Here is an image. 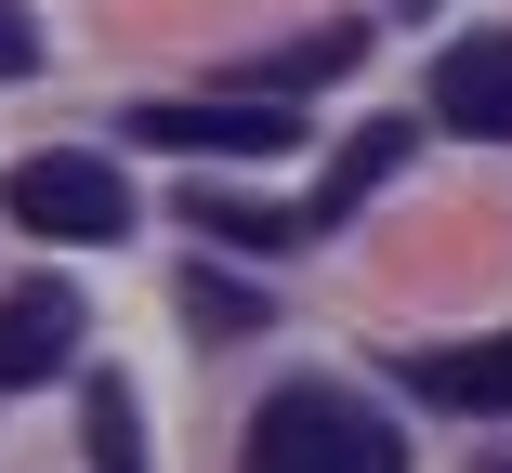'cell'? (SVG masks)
I'll list each match as a JSON object with an SVG mask.
<instances>
[{"instance_id":"5","label":"cell","mask_w":512,"mask_h":473,"mask_svg":"<svg viewBox=\"0 0 512 473\" xmlns=\"http://www.w3.org/2000/svg\"><path fill=\"white\" fill-rule=\"evenodd\" d=\"M79 355V290L66 276H14V303H0V382H53V368Z\"/></svg>"},{"instance_id":"3","label":"cell","mask_w":512,"mask_h":473,"mask_svg":"<svg viewBox=\"0 0 512 473\" xmlns=\"http://www.w3.org/2000/svg\"><path fill=\"white\" fill-rule=\"evenodd\" d=\"M132 132H145V145H171V158H276L302 119H289V106H263V92H224V106H145Z\"/></svg>"},{"instance_id":"1","label":"cell","mask_w":512,"mask_h":473,"mask_svg":"<svg viewBox=\"0 0 512 473\" xmlns=\"http://www.w3.org/2000/svg\"><path fill=\"white\" fill-rule=\"evenodd\" d=\"M250 473H407V447H394V421H368L355 395L289 382V395H263V421H250Z\"/></svg>"},{"instance_id":"9","label":"cell","mask_w":512,"mask_h":473,"mask_svg":"<svg viewBox=\"0 0 512 473\" xmlns=\"http://www.w3.org/2000/svg\"><path fill=\"white\" fill-rule=\"evenodd\" d=\"M92 473H145V421L119 382H92Z\"/></svg>"},{"instance_id":"8","label":"cell","mask_w":512,"mask_h":473,"mask_svg":"<svg viewBox=\"0 0 512 473\" xmlns=\"http://www.w3.org/2000/svg\"><path fill=\"white\" fill-rule=\"evenodd\" d=\"M184 224H197V237H237V250H289V237H302V211L224 198V184H197V198H184Z\"/></svg>"},{"instance_id":"12","label":"cell","mask_w":512,"mask_h":473,"mask_svg":"<svg viewBox=\"0 0 512 473\" xmlns=\"http://www.w3.org/2000/svg\"><path fill=\"white\" fill-rule=\"evenodd\" d=\"M40 66V27H27V0H0V79H27Z\"/></svg>"},{"instance_id":"6","label":"cell","mask_w":512,"mask_h":473,"mask_svg":"<svg viewBox=\"0 0 512 473\" xmlns=\"http://www.w3.org/2000/svg\"><path fill=\"white\" fill-rule=\"evenodd\" d=\"M407 395H434V408H460V421H499V408H512V329L407 355Z\"/></svg>"},{"instance_id":"11","label":"cell","mask_w":512,"mask_h":473,"mask_svg":"<svg viewBox=\"0 0 512 473\" xmlns=\"http://www.w3.org/2000/svg\"><path fill=\"white\" fill-rule=\"evenodd\" d=\"M184 316H197V329H263V290H237V276H184Z\"/></svg>"},{"instance_id":"10","label":"cell","mask_w":512,"mask_h":473,"mask_svg":"<svg viewBox=\"0 0 512 473\" xmlns=\"http://www.w3.org/2000/svg\"><path fill=\"white\" fill-rule=\"evenodd\" d=\"M342 66H355V27H329V40H289V53L263 66V106H289L302 79H342Z\"/></svg>"},{"instance_id":"2","label":"cell","mask_w":512,"mask_h":473,"mask_svg":"<svg viewBox=\"0 0 512 473\" xmlns=\"http://www.w3.org/2000/svg\"><path fill=\"white\" fill-rule=\"evenodd\" d=\"M14 224L27 237H132V171L92 158V145L14 158Z\"/></svg>"},{"instance_id":"7","label":"cell","mask_w":512,"mask_h":473,"mask_svg":"<svg viewBox=\"0 0 512 473\" xmlns=\"http://www.w3.org/2000/svg\"><path fill=\"white\" fill-rule=\"evenodd\" d=\"M394 171H407V119H368V132H355V145L329 158V184H316V224H342V211H368V198H381Z\"/></svg>"},{"instance_id":"4","label":"cell","mask_w":512,"mask_h":473,"mask_svg":"<svg viewBox=\"0 0 512 473\" xmlns=\"http://www.w3.org/2000/svg\"><path fill=\"white\" fill-rule=\"evenodd\" d=\"M434 119L473 145H512V27H473L434 53Z\"/></svg>"}]
</instances>
